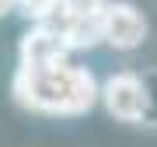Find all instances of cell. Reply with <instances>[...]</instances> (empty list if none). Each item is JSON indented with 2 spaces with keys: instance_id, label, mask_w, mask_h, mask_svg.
Instances as JSON below:
<instances>
[{
  "instance_id": "obj_7",
  "label": "cell",
  "mask_w": 157,
  "mask_h": 147,
  "mask_svg": "<svg viewBox=\"0 0 157 147\" xmlns=\"http://www.w3.org/2000/svg\"><path fill=\"white\" fill-rule=\"evenodd\" d=\"M11 4H14V0H0V14H7V11H11Z\"/></svg>"
},
{
  "instance_id": "obj_2",
  "label": "cell",
  "mask_w": 157,
  "mask_h": 147,
  "mask_svg": "<svg viewBox=\"0 0 157 147\" xmlns=\"http://www.w3.org/2000/svg\"><path fill=\"white\" fill-rule=\"evenodd\" d=\"M101 102L112 112L115 119L122 123H136L143 119L147 112V91H143V81L136 74H112L101 88Z\"/></svg>"
},
{
  "instance_id": "obj_5",
  "label": "cell",
  "mask_w": 157,
  "mask_h": 147,
  "mask_svg": "<svg viewBox=\"0 0 157 147\" xmlns=\"http://www.w3.org/2000/svg\"><path fill=\"white\" fill-rule=\"evenodd\" d=\"M17 4V11H21L25 18H32V21H42L45 14L56 7V0H14Z\"/></svg>"
},
{
  "instance_id": "obj_1",
  "label": "cell",
  "mask_w": 157,
  "mask_h": 147,
  "mask_svg": "<svg viewBox=\"0 0 157 147\" xmlns=\"http://www.w3.org/2000/svg\"><path fill=\"white\" fill-rule=\"evenodd\" d=\"M14 98L32 112L49 116H80L101 98L94 74L70 60L45 63V67H21L14 70Z\"/></svg>"
},
{
  "instance_id": "obj_4",
  "label": "cell",
  "mask_w": 157,
  "mask_h": 147,
  "mask_svg": "<svg viewBox=\"0 0 157 147\" xmlns=\"http://www.w3.org/2000/svg\"><path fill=\"white\" fill-rule=\"evenodd\" d=\"M70 46L63 35H56L52 28H45V25H35L32 32L21 35V46H17V56L21 63H28V67H45V63H59L67 60Z\"/></svg>"
},
{
  "instance_id": "obj_6",
  "label": "cell",
  "mask_w": 157,
  "mask_h": 147,
  "mask_svg": "<svg viewBox=\"0 0 157 147\" xmlns=\"http://www.w3.org/2000/svg\"><path fill=\"white\" fill-rule=\"evenodd\" d=\"M70 7V14H80V18H91V14H105L108 0H63Z\"/></svg>"
},
{
  "instance_id": "obj_3",
  "label": "cell",
  "mask_w": 157,
  "mask_h": 147,
  "mask_svg": "<svg viewBox=\"0 0 157 147\" xmlns=\"http://www.w3.org/2000/svg\"><path fill=\"white\" fill-rule=\"evenodd\" d=\"M101 25H105V42L115 49H136L147 39V18L133 4H122V0H112L105 7Z\"/></svg>"
}]
</instances>
